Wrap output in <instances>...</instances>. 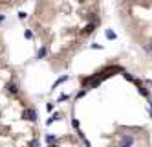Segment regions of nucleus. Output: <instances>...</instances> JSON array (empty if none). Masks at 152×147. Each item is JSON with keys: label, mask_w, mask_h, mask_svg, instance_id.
Returning <instances> with one entry per match:
<instances>
[{"label": "nucleus", "mask_w": 152, "mask_h": 147, "mask_svg": "<svg viewBox=\"0 0 152 147\" xmlns=\"http://www.w3.org/2000/svg\"><path fill=\"white\" fill-rule=\"evenodd\" d=\"M53 120H59V112H55V114L52 116V118L48 120V125H50V123H53Z\"/></svg>", "instance_id": "7"}, {"label": "nucleus", "mask_w": 152, "mask_h": 147, "mask_svg": "<svg viewBox=\"0 0 152 147\" xmlns=\"http://www.w3.org/2000/svg\"><path fill=\"white\" fill-rule=\"evenodd\" d=\"M134 138L132 136H123V142H121V147H132Z\"/></svg>", "instance_id": "2"}, {"label": "nucleus", "mask_w": 152, "mask_h": 147, "mask_svg": "<svg viewBox=\"0 0 152 147\" xmlns=\"http://www.w3.org/2000/svg\"><path fill=\"white\" fill-rule=\"evenodd\" d=\"M31 147H39V140H33L31 142Z\"/></svg>", "instance_id": "12"}, {"label": "nucleus", "mask_w": 152, "mask_h": 147, "mask_svg": "<svg viewBox=\"0 0 152 147\" xmlns=\"http://www.w3.org/2000/svg\"><path fill=\"white\" fill-rule=\"evenodd\" d=\"M139 92L143 94V96H147V98H149V90H147V88H143V87H139Z\"/></svg>", "instance_id": "9"}, {"label": "nucleus", "mask_w": 152, "mask_h": 147, "mask_svg": "<svg viewBox=\"0 0 152 147\" xmlns=\"http://www.w3.org/2000/svg\"><path fill=\"white\" fill-rule=\"evenodd\" d=\"M94 29H95V24H88V26H86V28H84V33H86V35H88V33H92V31H94Z\"/></svg>", "instance_id": "4"}, {"label": "nucleus", "mask_w": 152, "mask_h": 147, "mask_svg": "<svg viewBox=\"0 0 152 147\" xmlns=\"http://www.w3.org/2000/svg\"><path fill=\"white\" fill-rule=\"evenodd\" d=\"M44 55H46V48H40V50H39V53H37V57H39V59H42Z\"/></svg>", "instance_id": "6"}, {"label": "nucleus", "mask_w": 152, "mask_h": 147, "mask_svg": "<svg viewBox=\"0 0 152 147\" xmlns=\"http://www.w3.org/2000/svg\"><path fill=\"white\" fill-rule=\"evenodd\" d=\"M106 39H115V33L114 31H106Z\"/></svg>", "instance_id": "10"}, {"label": "nucleus", "mask_w": 152, "mask_h": 147, "mask_svg": "<svg viewBox=\"0 0 152 147\" xmlns=\"http://www.w3.org/2000/svg\"><path fill=\"white\" fill-rule=\"evenodd\" d=\"M7 90H9L11 94H17V92H18V88H17V85H15V83H9V85H7Z\"/></svg>", "instance_id": "3"}, {"label": "nucleus", "mask_w": 152, "mask_h": 147, "mask_svg": "<svg viewBox=\"0 0 152 147\" xmlns=\"http://www.w3.org/2000/svg\"><path fill=\"white\" fill-rule=\"evenodd\" d=\"M2 20H4V17H2V15H0V22H2Z\"/></svg>", "instance_id": "15"}, {"label": "nucleus", "mask_w": 152, "mask_h": 147, "mask_svg": "<svg viewBox=\"0 0 152 147\" xmlns=\"http://www.w3.org/2000/svg\"><path fill=\"white\" fill-rule=\"evenodd\" d=\"M24 118H28L29 121H35V120H37V112H35V109H28L26 112H24Z\"/></svg>", "instance_id": "1"}, {"label": "nucleus", "mask_w": 152, "mask_h": 147, "mask_svg": "<svg viewBox=\"0 0 152 147\" xmlns=\"http://www.w3.org/2000/svg\"><path fill=\"white\" fill-rule=\"evenodd\" d=\"M46 142H48V144H53V142H57V140H55V136L48 134V136H46Z\"/></svg>", "instance_id": "8"}, {"label": "nucleus", "mask_w": 152, "mask_h": 147, "mask_svg": "<svg viewBox=\"0 0 152 147\" xmlns=\"http://www.w3.org/2000/svg\"><path fill=\"white\" fill-rule=\"evenodd\" d=\"M48 147H57V142H55V144H50Z\"/></svg>", "instance_id": "13"}, {"label": "nucleus", "mask_w": 152, "mask_h": 147, "mask_svg": "<svg viewBox=\"0 0 152 147\" xmlns=\"http://www.w3.org/2000/svg\"><path fill=\"white\" fill-rule=\"evenodd\" d=\"M147 48H149V52L152 53V42H150V46H147Z\"/></svg>", "instance_id": "14"}, {"label": "nucleus", "mask_w": 152, "mask_h": 147, "mask_svg": "<svg viewBox=\"0 0 152 147\" xmlns=\"http://www.w3.org/2000/svg\"><path fill=\"white\" fill-rule=\"evenodd\" d=\"M24 35H26V39H31V37H33L31 31H24Z\"/></svg>", "instance_id": "11"}, {"label": "nucleus", "mask_w": 152, "mask_h": 147, "mask_svg": "<svg viewBox=\"0 0 152 147\" xmlns=\"http://www.w3.org/2000/svg\"><path fill=\"white\" fill-rule=\"evenodd\" d=\"M66 79H68V75H64V77H60L59 81H55V83H53V88H55V87H59L60 83H64V81H66Z\"/></svg>", "instance_id": "5"}]
</instances>
